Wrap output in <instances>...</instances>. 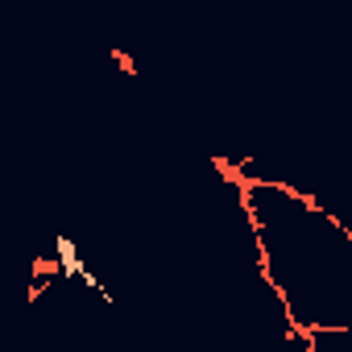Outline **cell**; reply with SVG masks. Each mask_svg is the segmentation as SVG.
Returning <instances> with one entry per match:
<instances>
[{
	"label": "cell",
	"mask_w": 352,
	"mask_h": 352,
	"mask_svg": "<svg viewBox=\"0 0 352 352\" xmlns=\"http://www.w3.org/2000/svg\"><path fill=\"white\" fill-rule=\"evenodd\" d=\"M58 270H67L63 257H58V261H54V257H34V274H38V278H54Z\"/></svg>",
	"instance_id": "6da1fadb"
},
{
	"label": "cell",
	"mask_w": 352,
	"mask_h": 352,
	"mask_svg": "<svg viewBox=\"0 0 352 352\" xmlns=\"http://www.w3.org/2000/svg\"><path fill=\"white\" fill-rule=\"evenodd\" d=\"M112 54V63L124 71V75H137V63H133V54H124V50H108Z\"/></svg>",
	"instance_id": "7a4b0ae2"
}]
</instances>
